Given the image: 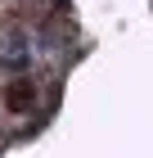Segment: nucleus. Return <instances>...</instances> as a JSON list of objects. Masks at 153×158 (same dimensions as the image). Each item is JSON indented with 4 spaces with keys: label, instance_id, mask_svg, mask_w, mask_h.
I'll use <instances>...</instances> for the list:
<instances>
[{
    "label": "nucleus",
    "instance_id": "nucleus-1",
    "mask_svg": "<svg viewBox=\"0 0 153 158\" xmlns=\"http://www.w3.org/2000/svg\"><path fill=\"white\" fill-rule=\"evenodd\" d=\"M5 104H9V109H32V86H27V81H18L9 95H5Z\"/></svg>",
    "mask_w": 153,
    "mask_h": 158
}]
</instances>
